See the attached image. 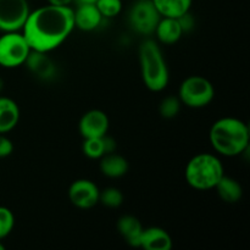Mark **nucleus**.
I'll return each instance as SVG.
<instances>
[{"instance_id": "nucleus-28", "label": "nucleus", "mask_w": 250, "mask_h": 250, "mask_svg": "<svg viewBox=\"0 0 250 250\" xmlns=\"http://www.w3.org/2000/svg\"><path fill=\"white\" fill-rule=\"evenodd\" d=\"M98 0H75V2L77 5H82V4H95Z\"/></svg>"}, {"instance_id": "nucleus-25", "label": "nucleus", "mask_w": 250, "mask_h": 250, "mask_svg": "<svg viewBox=\"0 0 250 250\" xmlns=\"http://www.w3.org/2000/svg\"><path fill=\"white\" fill-rule=\"evenodd\" d=\"M14 151V143L5 134H0V159L10 156Z\"/></svg>"}, {"instance_id": "nucleus-16", "label": "nucleus", "mask_w": 250, "mask_h": 250, "mask_svg": "<svg viewBox=\"0 0 250 250\" xmlns=\"http://www.w3.org/2000/svg\"><path fill=\"white\" fill-rule=\"evenodd\" d=\"M20 107L14 99L0 95V134H6L17 126L20 121Z\"/></svg>"}, {"instance_id": "nucleus-4", "label": "nucleus", "mask_w": 250, "mask_h": 250, "mask_svg": "<svg viewBox=\"0 0 250 250\" xmlns=\"http://www.w3.org/2000/svg\"><path fill=\"white\" fill-rule=\"evenodd\" d=\"M224 175V164L219 156L209 153L193 156L188 161L185 170L186 182L189 187L197 190L214 189Z\"/></svg>"}, {"instance_id": "nucleus-9", "label": "nucleus", "mask_w": 250, "mask_h": 250, "mask_svg": "<svg viewBox=\"0 0 250 250\" xmlns=\"http://www.w3.org/2000/svg\"><path fill=\"white\" fill-rule=\"evenodd\" d=\"M100 189L93 181L87 178L76 180L68 188V199L71 204L82 210L94 208L99 203Z\"/></svg>"}, {"instance_id": "nucleus-6", "label": "nucleus", "mask_w": 250, "mask_h": 250, "mask_svg": "<svg viewBox=\"0 0 250 250\" xmlns=\"http://www.w3.org/2000/svg\"><path fill=\"white\" fill-rule=\"evenodd\" d=\"M31 50L21 32H4L0 36V66L16 68L24 65Z\"/></svg>"}, {"instance_id": "nucleus-19", "label": "nucleus", "mask_w": 250, "mask_h": 250, "mask_svg": "<svg viewBox=\"0 0 250 250\" xmlns=\"http://www.w3.org/2000/svg\"><path fill=\"white\" fill-rule=\"evenodd\" d=\"M214 189H216L217 195L225 203H229V204L238 203L243 195V188H242L241 183L226 175L222 176V178L217 182Z\"/></svg>"}, {"instance_id": "nucleus-7", "label": "nucleus", "mask_w": 250, "mask_h": 250, "mask_svg": "<svg viewBox=\"0 0 250 250\" xmlns=\"http://www.w3.org/2000/svg\"><path fill=\"white\" fill-rule=\"evenodd\" d=\"M161 16L151 0H137L129 9L127 20L128 24L137 34L149 37L154 34L156 24Z\"/></svg>"}, {"instance_id": "nucleus-15", "label": "nucleus", "mask_w": 250, "mask_h": 250, "mask_svg": "<svg viewBox=\"0 0 250 250\" xmlns=\"http://www.w3.org/2000/svg\"><path fill=\"white\" fill-rule=\"evenodd\" d=\"M117 231L128 246L139 248L142 232L144 227L142 222L133 215H124L117 220Z\"/></svg>"}, {"instance_id": "nucleus-20", "label": "nucleus", "mask_w": 250, "mask_h": 250, "mask_svg": "<svg viewBox=\"0 0 250 250\" xmlns=\"http://www.w3.org/2000/svg\"><path fill=\"white\" fill-rule=\"evenodd\" d=\"M161 17L178 19L190 11L193 0H151Z\"/></svg>"}, {"instance_id": "nucleus-5", "label": "nucleus", "mask_w": 250, "mask_h": 250, "mask_svg": "<svg viewBox=\"0 0 250 250\" xmlns=\"http://www.w3.org/2000/svg\"><path fill=\"white\" fill-rule=\"evenodd\" d=\"M177 97L185 106L200 109L211 104L215 98V88L214 84L203 76H189L181 83Z\"/></svg>"}, {"instance_id": "nucleus-21", "label": "nucleus", "mask_w": 250, "mask_h": 250, "mask_svg": "<svg viewBox=\"0 0 250 250\" xmlns=\"http://www.w3.org/2000/svg\"><path fill=\"white\" fill-rule=\"evenodd\" d=\"M181 107H182V103H181L180 98L177 95H168V97H165L160 102V105H159V114L164 119H175L180 114Z\"/></svg>"}, {"instance_id": "nucleus-3", "label": "nucleus", "mask_w": 250, "mask_h": 250, "mask_svg": "<svg viewBox=\"0 0 250 250\" xmlns=\"http://www.w3.org/2000/svg\"><path fill=\"white\" fill-rule=\"evenodd\" d=\"M138 60L144 85L150 92L165 90L170 82V72L160 44L154 39H144L139 44Z\"/></svg>"}, {"instance_id": "nucleus-24", "label": "nucleus", "mask_w": 250, "mask_h": 250, "mask_svg": "<svg viewBox=\"0 0 250 250\" xmlns=\"http://www.w3.org/2000/svg\"><path fill=\"white\" fill-rule=\"evenodd\" d=\"M15 227L14 212L6 207H0V241L6 238Z\"/></svg>"}, {"instance_id": "nucleus-2", "label": "nucleus", "mask_w": 250, "mask_h": 250, "mask_svg": "<svg viewBox=\"0 0 250 250\" xmlns=\"http://www.w3.org/2000/svg\"><path fill=\"white\" fill-rule=\"evenodd\" d=\"M210 144L219 155L239 156L249 148V127L243 120L226 116L212 124L209 132Z\"/></svg>"}, {"instance_id": "nucleus-26", "label": "nucleus", "mask_w": 250, "mask_h": 250, "mask_svg": "<svg viewBox=\"0 0 250 250\" xmlns=\"http://www.w3.org/2000/svg\"><path fill=\"white\" fill-rule=\"evenodd\" d=\"M178 21H180L181 27H182L183 33L189 32L190 29H193V27H194V19H193V15H190V12H187V14L178 17Z\"/></svg>"}, {"instance_id": "nucleus-13", "label": "nucleus", "mask_w": 250, "mask_h": 250, "mask_svg": "<svg viewBox=\"0 0 250 250\" xmlns=\"http://www.w3.org/2000/svg\"><path fill=\"white\" fill-rule=\"evenodd\" d=\"M139 248L146 250H170L172 248V237L161 227H148L142 232Z\"/></svg>"}, {"instance_id": "nucleus-17", "label": "nucleus", "mask_w": 250, "mask_h": 250, "mask_svg": "<svg viewBox=\"0 0 250 250\" xmlns=\"http://www.w3.org/2000/svg\"><path fill=\"white\" fill-rule=\"evenodd\" d=\"M128 161L115 151L105 154L99 159V168L104 176L109 178L124 177L128 172Z\"/></svg>"}, {"instance_id": "nucleus-14", "label": "nucleus", "mask_w": 250, "mask_h": 250, "mask_svg": "<svg viewBox=\"0 0 250 250\" xmlns=\"http://www.w3.org/2000/svg\"><path fill=\"white\" fill-rule=\"evenodd\" d=\"M159 44L164 45H172L176 44L183 36V29L181 27L178 19L172 17H161L160 21L156 24V28L154 31Z\"/></svg>"}, {"instance_id": "nucleus-22", "label": "nucleus", "mask_w": 250, "mask_h": 250, "mask_svg": "<svg viewBox=\"0 0 250 250\" xmlns=\"http://www.w3.org/2000/svg\"><path fill=\"white\" fill-rule=\"evenodd\" d=\"M99 203L110 209H116V208L121 207L124 203V194L119 188L107 187L104 190H100Z\"/></svg>"}, {"instance_id": "nucleus-18", "label": "nucleus", "mask_w": 250, "mask_h": 250, "mask_svg": "<svg viewBox=\"0 0 250 250\" xmlns=\"http://www.w3.org/2000/svg\"><path fill=\"white\" fill-rule=\"evenodd\" d=\"M115 149H116V143L114 139L107 137V134L99 138H85L82 146L83 154L93 160H99L105 154L115 151Z\"/></svg>"}, {"instance_id": "nucleus-11", "label": "nucleus", "mask_w": 250, "mask_h": 250, "mask_svg": "<svg viewBox=\"0 0 250 250\" xmlns=\"http://www.w3.org/2000/svg\"><path fill=\"white\" fill-rule=\"evenodd\" d=\"M24 63L28 67L29 72L36 76L38 80L50 81L58 73V68H56L55 62L49 56V53L31 50V53H29L28 58H27Z\"/></svg>"}, {"instance_id": "nucleus-29", "label": "nucleus", "mask_w": 250, "mask_h": 250, "mask_svg": "<svg viewBox=\"0 0 250 250\" xmlns=\"http://www.w3.org/2000/svg\"><path fill=\"white\" fill-rule=\"evenodd\" d=\"M2 89H4V81H2V78L0 77V92H1Z\"/></svg>"}, {"instance_id": "nucleus-1", "label": "nucleus", "mask_w": 250, "mask_h": 250, "mask_svg": "<svg viewBox=\"0 0 250 250\" xmlns=\"http://www.w3.org/2000/svg\"><path fill=\"white\" fill-rule=\"evenodd\" d=\"M73 29L72 7L48 4L29 12L22 34L32 50L51 53L70 37Z\"/></svg>"}, {"instance_id": "nucleus-23", "label": "nucleus", "mask_w": 250, "mask_h": 250, "mask_svg": "<svg viewBox=\"0 0 250 250\" xmlns=\"http://www.w3.org/2000/svg\"><path fill=\"white\" fill-rule=\"evenodd\" d=\"M95 6L99 10L103 19H114L119 16L122 11V0H98Z\"/></svg>"}, {"instance_id": "nucleus-30", "label": "nucleus", "mask_w": 250, "mask_h": 250, "mask_svg": "<svg viewBox=\"0 0 250 250\" xmlns=\"http://www.w3.org/2000/svg\"><path fill=\"white\" fill-rule=\"evenodd\" d=\"M5 249V246L1 243V241H0V250H4Z\"/></svg>"}, {"instance_id": "nucleus-27", "label": "nucleus", "mask_w": 250, "mask_h": 250, "mask_svg": "<svg viewBox=\"0 0 250 250\" xmlns=\"http://www.w3.org/2000/svg\"><path fill=\"white\" fill-rule=\"evenodd\" d=\"M75 0H48V4L55 5V6H71Z\"/></svg>"}, {"instance_id": "nucleus-8", "label": "nucleus", "mask_w": 250, "mask_h": 250, "mask_svg": "<svg viewBox=\"0 0 250 250\" xmlns=\"http://www.w3.org/2000/svg\"><path fill=\"white\" fill-rule=\"evenodd\" d=\"M29 12L28 0H0V31L21 32Z\"/></svg>"}, {"instance_id": "nucleus-12", "label": "nucleus", "mask_w": 250, "mask_h": 250, "mask_svg": "<svg viewBox=\"0 0 250 250\" xmlns=\"http://www.w3.org/2000/svg\"><path fill=\"white\" fill-rule=\"evenodd\" d=\"M73 20L75 28L83 32H92L100 26L104 19L95 4H82L77 5L76 10L73 9Z\"/></svg>"}, {"instance_id": "nucleus-10", "label": "nucleus", "mask_w": 250, "mask_h": 250, "mask_svg": "<svg viewBox=\"0 0 250 250\" xmlns=\"http://www.w3.org/2000/svg\"><path fill=\"white\" fill-rule=\"evenodd\" d=\"M110 121L103 110L92 109L83 114L78 122V131L83 138H99L107 134Z\"/></svg>"}]
</instances>
